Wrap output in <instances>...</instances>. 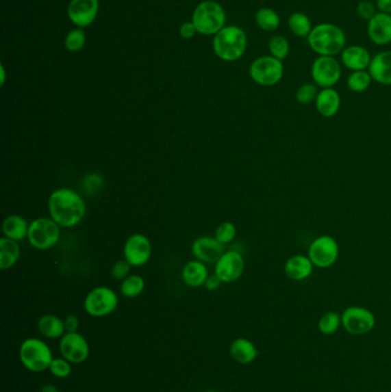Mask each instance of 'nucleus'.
<instances>
[{"instance_id": "f257e3e1", "label": "nucleus", "mask_w": 391, "mask_h": 392, "mask_svg": "<svg viewBox=\"0 0 391 392\" xmlns=\"http://www.w3.org/2000/svg\"><path fill=\"white\" fill-rule=\"evenodd\" d=\"M49 213L61 228L77 226L86 215V203L78 192L71 188H58L47 202Z\"/></svg>"}, {"instance_id": "f03ea898", "label": "nucleus", "mask_w": 391, "mask_h": 392, "mask_svg": "<svg viewBox=\"0 0 391 392\" xmlns=\"http://www.w3.org/2000/svg\"><path fill=\"white\" fill-rule=\"evenodd\" d=\"M307 42L318 57H335L346 49V37L338 25L319 23L312 28Z\"/></svg>"}, {"instance_id": "7ed1b4c3", "label": "nucleus", "mask_w": 391, "mask_h": 392, "mask_svg": "<svg viewBox=\"0 0 391 392\" xmlns=\"http://www.w3.org/2000/svg\"><path fill=\"white\" fill-rule=\"evenodd\" d=\"M248 47V37L243 29L225 25L214 36L212 50L216 57L226 62H234L243 57Z\"/></svg>"}, {"instance_id": "20e7f679", "label": "nucleus", "mask_w": 391, "mask_h": 392, "mask_svg": "<svg viewBox=\"0 0 391 392\" xmlns=\"http://www.w3.org/2000/svg\"><path fill=\"white\" fill-rule=\"evenodd\" d=\"M192 22L198 34L215 36L225 27L226 13L215 0H205L194 10Z\"/></svg>"}, {"instance_id": "39448f33", "label": "nucleus", "mask_w": 391, "mask_h": 392, "mask_svg": "<svg viewBox=\"0 0 391 392\" xmlns=\"http://www.w3.org/2000/svg\"><path fill=\"white\" fill-rule=\"evenodd\" d=\"M18 356L22 365L34 373L47 371L54 359L50 346L42 339L36 337H30L22 342Z\"/></svg>"}, {"instance_id": "423d86ee", "label": "nucleus", "mask_w": 391, "mask_h": 392, "mask_svg": "<svg viewBox=\"0 0 391 392\" xmlns=\"http://www.w3.org/2000/svg\"><path fill=\"white\" fill-rule=\"evenodd\" d=\"M61 237V227L51 217H39L30 222L28 242L37 250H50Z\"/></svg>"}, {"instance_id": "0eeeda50", "label": "nucleus", "mask_w": 391, "mask_h": 392, "mask_svg": "<svg viewBox=\"0 0 391 392\" xmlns=\"http://www.w3.org/2000/svg\"><path fill=\"white\" fill-rule=\"evenodd\" d=\"M117 306L118 296L110 287H95L85 297V311L93 318H103L112 315Z\"/></svg>"}, {"instance_id": "6e6552de", "label": "nucleus", "mask_w": 391, "mask_h": 392, "mask_svg": "<svg viewBox=\"0 0 391 392\" xmlns=\"http://www.w3.org/2000/svg\"><path fill=\"white\" fill-rule=\"evenodd\" d=\"M285 73L282 61L272 55L260 57L253 61L249 67V76L256 84L270 88L275 86L281 81Z\"/></svg>"}, {"instance_id": "1a4fd4ad", "label": "nucleus", "mask_w": 391, "mask_h": 392, "mask_svg": "<svg viewBox=\"0 0 391 392\" xmlns=\"http://www.w3.org/2000/svg\"><path fill=\"white\" fill-rule=\"evenodd\" d=\"M307 256L314 266L319 269H328L338 261L340 246L331 235H320L311 242Z\"/></svg>"}, {"instance_id": "9d476101", "label": "nucleus", "mask_w": 391, "mask_h": 392, "mask_svg": "<svg viewBox=\"0 0 391 392\" xmlns=\"http://www.w3.org/2000/svg\"><path fill=\"white\" fill-rule=\"evenodd\" d=\"M342 327L351 335L360 336L373 330L377 319L373 312L363 306H349L342 312Z\"/></svg>"}, {"instance_id": "9b49d317", "label": "nucleus", "mask_w": 391, "mask_h": 392, "mask_svg": "<svg viewBox=\"0 0 391 392\" xmlns=\"http://www.w3.org/2000/svg\"><path fill=\"white\" fill-rule=\"evenodd\" d=\"M342 76L341 64L335 57H318L311 66V77L321 89L334 88Z\"/></svg>"}, {"instance_id": "f8f14e48", "label": "nucleus", "mask_w": 391, "mask_h": 392, "mask_svg": "<svg viewBox=\"0 0 391 392\" xmlns=\"http://www.w3.org/2000/svg\"><path fill=\"white\" fill-rule=\"evenodd\" d=\"M151 240L144 234L134 233L127 237L123 248L124 259L132 267H141L152 257Z\"/></svg>"}, {"instance_id": "ddd939ff", "label": "nucleus", "mask_w": 391, "mask_h": 392, "mask_svg": "<svg viewBox=\"0 0 391 392\" xmlns=\"http://www.w3.org/2000/svg\"><path fill=\"white\" fill-rule=\"evenodd\" d=\"M244 272V258L239 251L227 250L215 264V274L223 283H236Z\"/></svg>"}, {"instance_id": "4468645a", "label": "nucleus", "mask_w": 391, "mask_h": 392, "mask_svg": "<svg viewBox=\"0 0 391 392\" xmlns=\"http://www.w3.org/2000/svg\"><path fill=\"white\" fill-rule=\"evenodd\" d=\"M61 357L71 364H81L90 356V345L84 336L79 332H66L59 343Z\"/></svg>"}, {"instance_id": "2eb2a0df", "label": "nucleus", "mask_w": 391, "mask_h": 392, "mask_svg": "<svg viewBox=\"0 0 391 392\" xmlns=\"http://www.w3.org/2000/svg\"><path fill=\"white\" fill-rule=\"evenodd\" d=\"M99 8V0H71L67 8L68 18L77 28L84 29L95 21Z\"/></svg>"}, {"instance_id": "dca6fc26", "label": "nucleus", "mask_w": 391, "mask_h": 392, "mask_svg": "<svg viewBox=\"0 0 391 392\" xmlns=\"http://www.w3.org/2000/svg\"><path fill=\"white\" fill-rule=\"evenodd\" d=\"M190 251L195 259L205 264H216V261L225 252V246L215 237H201L194 240Z\"/></svg>"}, {"instance_id": "f3484780", "label": "nucleus", "mask_w": 391, "mask_h": 392, "mask_svg": "<svg viewBox=\"0 0 391 392\" xmlns=\"http://www.w3.org/2000/svg\"><path fill=\"white\" fill-rule=\"evenodd\" d=\"M367 36L377 47H386L391 42V14L377 13L367 25Z\"/></svg>"}, {"instance_id": "a211bd4d", "label": "nucleus", "mask_w": 391, "mask_h": 392, "mask_svg": "<svg viewBox=\"0 0 391 392\" xmlns=\"http://www.w3.org/2000/svg\"><path fill=\"white\" fill-rule=\"evenodd\" d=\"M314 265L309 256L294 254L286 261L283 271L288 279L292 281H304L314 273Z\"/></svg>"}, {"instance_id": "6ab92c4d", "label": "nucleus", "mask_w": 391, "mask_h": 392, "mask_svg": "<svg viewBox=\"0 0 391 392\" xmlns=\"http://www.w3.org/2000/svg\"><path fill=\"white\" fill-rule=\"evenodd\" d=\"M372 55L365 47L360 45L346 47L342 51L341 62L351 71L366 70L370 68Z\"/></svg>"}, {"instance_id": "aec40b11", "label": "nucleus", "mask_w": 391, "mask_h": 392, "mask_svg": "<svg viewBox=\"0 0 391 392\" xmlns=\"http://www.w3.org/2000/svg\"><path fill=\"white\" fill-rule=\"evenodd\" d=\"M374 81L379 84L391 85V50L383 51L374 55L368 68Z\"/></svg>"}, {"instance_id": "412c9836", "label": "nucleus", "mask_w": 391, "mask_h": 392, "mask_svg": "<svg viewBox=\"0 0 391 392\" xmlns=\"http://www.w3.org/2000/svg\"><path fill=\"white\" fill-rule=\"evenodd\" d=\"M316 109L320 116L331 118L338 113L341 108V96L333 88L321 89L318 93L317 99L314 101Z\"/></svg>"}, {"instance_id": "4be33fe9", "label": "nucleus", "mask_w": 391, "mask_h": 392, "mask_svg": "<svg viewBox=\"0 0 391 392\" xmlns=\"http://www.w3.org/2000/svg\"><path fill=\"white\" fill-rule=\"evenodd\" d=\"M209 276L207 264L198 259L188 261L181 270V279L190 288L205 286Z\"/></svg>"}, {"instance_id": "5701e85b", "label": "nucleus", "mask_w": 391, "mask_h": 392, "mask_svg": "<svg viewBox=\"0 0 391 392\" xmlns=\"http://www.w3.org/2000/svg\"><path fill=\"white\" fill-rule=\"evenodd\" d=\"M229 354L238 364L249 365L258 357V350L251 339L239 337L231 343Z\"/></svg>"}, {"instance_id": "b1692460", "label": "nucleus", "mask_w": 391, "mask_h": 392, "mask_svg": "<svg viewBox=\"0 0 391 392\" xmlns=\"http://www.w3.org/2000/svg\"><path fill=\"white\" fill-rule=\"evenodd\" d=\"M21 256V248L18 241L6 237H0V269L10 270L18 264Z\"/></svg>"}, {"instance_id": "393cba45", "label": "nucleus", "mask_w": 391, "mask_h": 392, "mask_svg": "<svg viewBox=\"0 0 391 392\" xmlns=\"http://www.w3.org/2000/svg\"><path fill=\"white\" fill-rule=\"evenodd\" d=\"M29 225L30 223L22 215H10L5 218L3 223V233L4 237L20 242L28 237Z\"/></svg>"}, {"instance_id": "a878e982", "label": "nucleus", "mask_w": 391, "mask_h": 392, "mask_svg": "<svg viewBox=\"0 0 391 392\" xmlns=\"http://www.w3.org/2000/svg\"><path fill=\"white\" fill-rule=\"evenodd\" d=\"M37 328L42 336L49 339H61L66 334L64 320L54 315H42L37 322Z\"/></svg>"}, {"instance_id": "bb28decb", "label": "nucleus", "mask_w": 391, "mask_h": 392, "mask_svg": "<svg viewBox=\"0 0 391 392\" xmlns=\"http://www.w3.org/2000/svg\"><path fill=\"white\" fill-rule=\"evenodd\" d=\"M288 28L292 34L297 37L307 38L314 27L311 23L310 18L307 14H304L302 12H295L289 16Z\"/></svg>"}, {"instance_id": "cd10ccee", "label": "nucleus", "mask_w": 391, "mask_h": 392, "mask_svg": "<svg viewBox=\"0 0 391 392\" xmlns=\"http://www.w3.org/2000/svg\"><path fill=\"white\" fill-rule=\"evenodd\" d=\"M258 27L266 32H273L278 30L281 23L278 13L268 8H262L258 10L255 16Z\"/></svg>"}, {"instance_id": "c85d7f7f", "label": "nucleus", "mask_w": 391, "mask_h": 392, "mask_svg": "<svg viewBox=\"0 0 391 392\" xmlns=\"http://www.w3.org/2000/svg\"><path fill=\"white\" fill-rule=\"evenodd\" d=\"M146 281L139 274H130L127 279L121 281V293L127 298H136L144 293Z\"/></svg>"}, {"instance_id": "c756f323", "label": "nucleus", "mask_w": 391, "mask_h": 392, "mask_svg": "<svg viewBox=\"0 0 391 392\" xmlns=\"http://www.w3.org/2000/svg\"><path fill=\"white\" fill-rule=\"evenodd\" d=\"M373 78L368 70L353 71L348 76L346 85L351 92L362 93L370 89Z\"/></svg>"}, {"instance_id": "7c9ffc66", "label": "nucleus", "mask_w": 391, "mask_h": 392, "mask_svg": "<svg viewBox=\"0 0 391 392\" xmlns=\"http://www.w3.org/2000/svg\"><path fill=\"white\" fill-rule=\"evenodd\" d=\"M342 326V317L335 311H328L321 315L318 322V329L323 335H333Z\"/></svg>"}, {"instance_id": "2f4dec72", "label": "nucleus", "mask_w": 391, "mask_h": 392, "mask_svg": "<svg viewBox=\"0 0 391 392\" xmlns=\"http://www.w3.org/2000/svg\"><path fill=\"white\" fill-rule=\"evenodd\" d=\"M268 52L272 57L283 61L288 57L290 52V44L285 36L275 35L271 37L268 44Z\"/></svg>"}, {"instance_id": "473e14b6", "label": "nucleus", "mask_w": 391, "mask_h": 392, "mask_svg": "<svg viewBox=\"0 0 391 392\" xmlns=\"http://www.w3.org/2000/svg\"><path fill=\"white\" fill-rule=\"evenodd\" d=\"M86 42V36L83 29L77 28L73 29L71 31L68 32L66 38H64V47L67 49L69 52H79L83 50Z\"/></svg>"}, {"instance_id": "72a5a7b5", "label": "nucleus", "mask_w": 391, "mask_h": 392, "mask_svg": "<svg viewBox=\"0 0 391 392\" xmlns=\"http://www.w3.org/2000/svg\"><path fill=\"white\" fill-rule=\"evenodd\" d=\"M318 93V86L317 85L311 84V83H305V84L301 85L300 88L297 89V94H295V98H297V101L301 105H310L311 103H314L317 99Z\"/></svg>"}, {"instance_id": "f704fd0d", "label": "nucleus", "mask_w": 391, "mask_h": 392, "mask_svg": "<svg viewBox=\"0 0 391 392\" xmlns=\"http://www.w3.org/2000/svg\"><path fill=\"white\" fill-rule=\"evenodd\" d=\"M236 233H238V230L232 222H223L216 228L215 237L220 244L226 246L236 239Z\"/></svg>"}, {"instance_id": "c9c22d12", "label": "nucleus", "mask_w": 391, "mask_h": 392, "mask_svg": "<svg viewBox=\"0 0 391 392\" xmlns=\"http://www.w3.org/2000/svg\"><path fill=\"white\" fill-rule=\"evenodd\" d=\"M49 371L57 378H67L73 373V366L71 361H68L64 357L54 358Z\"/></svg>"}, {"instance_id": "e433bc0d", "label": "nucleus", "mask_w": 391, "mask_h": 392, "mask_svg": "<svg viewBox=\"0 0 391 392\" xmlns=\"http://www.w3.org/2000/svg\"><path fill=\"white\" fill-rule=\"evenodd\" d=\"M83 186L88 194L94 195L103 190L105 186L103 176L98 173H90L83 179Z\"/></svg>"}, {"instance_id": "4c0bfd02", "label": "nucleus", "mask_w": 391, "mask_h": 392, "mask_svg": "<svg viewBox=\"0 0 391 392\" xmlns=\"http://www.w3.org/2000/svg\"><path fill=\"white\" fill-rule=\"evenodd\" d=\"M131 269H132V266L123 258V259H120L114 264L113 267L110 270V274L117 281H123L124 279H127V276H130Z\"/></svg>"}, {"instance_id": "58836bf2", "label": "nucleus", "mask_w": 391, "mask_h": 392, "mask_svg": "<svg viewBox=\"0 0 391 392\" xmlns=\"http://www.w3.org/2000/svg\"><path fill=\"white\" fill-rule=\"evenodd\" d=\"M357 14L362 20L368 22L377 14V6L370 0H363L357 5Z\"/></svg>"}, {"instance_id": "ea45409f", "label": "nucleus", "mask_w": 391, "mask_h": 392, "mask_svg": "<svg viewBox=\"0 0 391 392\" xmlns=\"http://www.w3.org/2000/svg\"><path fill=\"white\" fill-rule=\"evenodd\" d=\"M197 34H198V31H197V29L194 27L193 22H185V23L180 25L179 35L181 38L192 39Z\"/></svg>"}, {"instance_id": "a19ab883", "label": "nucleus", "mask_w": 391, "mask_h": 392, "mask_svg": "<svg viewBox=\"0 0 391 392\" xmlns=\"http://www.w3.org/2000/svg\"><path fill=\"white\" fill-rule=\"evenodd\" d=\"M64 328H66V332H77L78 328H79V320H78L76 315H67L64 318Z\"/></svg>"}, {"instance_id": "79ce46f5", "label": "nucleus", "mask_w": 391, "mask_h": 392, "mask_svg": "<svg viewBox=\"0 0 391 392\" xmlns=\"http://www.w3.org/2000/svg\"><path fill=\"white\" fill-rule=\"evenodd\" d=\"M222 283L218 276H216L215 273H214L212 276H208V279L205 281V287L209 291H215V290L218 289Z\"/></svg>"}, {"instance_id": "37998d69", "label": "nucleus", "mask_w": 391, "mask_h": 392, "mask_svg": "<svg viewBox=\"0 0 391 392\" xmlns=\"http://www.w3.org/2000/svg\"><path fill=\"white\" fill-rule=\"evenodd\" d=\"M377 8L381 13L391 14V0H377Z\"/></svg>"}, {"instance_id": "c03bdc74", "label": "nucleus", "mask_w": 391, "mask_h": 392, "mask_svg": "<svg viewBox=\"0 0 391 392\" xmlns=\"http://www.w3.org/2000/svg\"><path fill=\"white\" fill-rule=\"evenodd\" d=\"M40 392H59V390L55 385L46 383V384L42 385Z\"/></svg>"}, {"instance_id": "a18cd8bd", "label": "nucleus", "mask_w": 391, "mask_h": 392, "mask_svg": "<svg viewBox=\"0 0 391 392\" xmlns=\"http://www.w3.org/2000/svg\"><path fill=\"white\" fill-rule=\"evenodd\" d=\"M5 81H6V74H5V68L4 66H1V81H0V84H1V86H4Z\"/></svg>"}, {"instance_id": "49530a36", "label": "nucleus", "mask_w": 391, "mask_h": 392, "mask_svg": "<svg viewBox=\"0 0 391 392\" xmlns=\"http://www.w3.org/2000/svg\"><path fill=\"white\" fill-rule=\"evenodd\" d=\"M209 392H215V391H209Z\"/></svg>"}]
</instances>
